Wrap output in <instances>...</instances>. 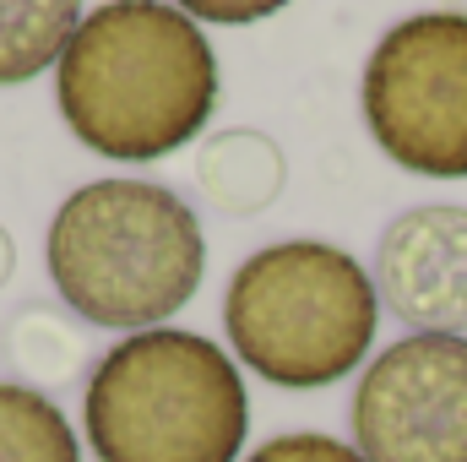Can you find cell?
<instances>
[{
    "label": "cell",
    "mask_w": 467,
    "mask_h": 462,
    "mask_svg": "<svg viewBox=\"0 0 467 462\" xmlns=\"http://www.w3.org/2000/svg\"><path fill=\"white\" fill-rule=\"evenodd\" d=\"M223 99L207 33L169 0H104L55 66V104L82 147L152 163L191 147Z\"/></svg>",
    "instance_id": "cell-1"
},
{
    "label": "cell",
    "mask_w": 467,
    "mask_h": 462,
    "mask_svg": "<svg viewBox=\"0 0 467 462\" xmlns=\"http://www.w3.org/2000/svg\"><path fill=\"white\" fill-rule=\"evenodd\" d=\"M55 294L109 332H152L185 310L207 272V239L185 196L158 180H93L49 224Z\"/></svg>",
    "instance_id": "cell-2"
},
{
    "label": "cell",
    "mask_w": 467,
    "mask_h": 462,
    "mask_svg": "<svg viewBox=\"0 0 467 462\" xmlns=\"http://www.w3.org/2000/svg\"><path fill=\"white\" fill-rule=\"evenodd\" d=\"M82 430L99 462H239L250 397L213 338L152 327L93 364Z\"/></svg>",
    "instance_id": "cell-3"
},
{
    "label": "cell",
    "mask_w": 467,
    "mask_h": 462,
    "mask_svg": "<svg viewBox=\"0 0 467 462\" xmlns=\"http://www.w3.org/2000/svg\"><path fill=\"white\" fill-rule=\"evenodd\" d=\"M380 294L343 245L283 239L239 261L223 332L244 370L283 392H321L353 375L375 343Z\"/></svg>",
    "instance_id": "cell-4"
},
{
    "label": "cell",
    "mask_w": 467,
    "mask_h": 462,
    "mask_svg": "<svg viewBox=\"0 0 467 462\" xmlns=\"http://www.w3.org/2000/svg\"><path fill=\"white\" fill-rule=\"evenodd\" d=\"M364 125L391 163L424 180H467V11H419L369 49Z\"/></svg>",
    "instance_id": "cell-5"
},
{
    "label": "cell",
    "mask_w": 467,
    "mask_h": 462,
    "mask_svg": "<svg viewBox=\"0 0 467 462\" xmlns=\"http://www.w3.org/2000/svg\"><path fill=\"white\" fill-rule=\"evenodd\" d=\"M348 419L364 462H467V338L413 332L380 348Z\"/></svg>",
    "instance_id": "cell-6"
},
{
    "label": "cell",
    "mask_w": 467,
    "mask_h": 462,
    "mask_svg": "<svg viewBox=\"0 0 467 462\" xmlns=\"http://www.w3.org/2000/svg\"><path fill=\"white\" fill-rule=\"evenodd\" d=\"M375 294L413 332L467 338V207L424 202L375 245Z\"/></svg>",
    "instance_id": "cell-7"
},
{
    "label": "cell",
    "mask_w": 467,
    "mask_h": 462,
    "mask_svg": "<svg viewBox=\"0 0 467 462\" xmlns=\"http://www.w3.org/2000/svg\"><path fill=\"white\" fill-rule=\"evenodd\" d=\"M288 158L266 131H213L196 147V191L223 213V218H255L283 196Z\"/></svg>",
    "instance_id": "cell-8"
},
{
    "label": "cell",
    "mask_w": 467,
    "mask_h": 462,
    "mask_svg": "<svg viewBox=\"0 0 467 462\" xmlns=\"http://www.w3.org/2000/svg\"><path fill=\"white\" fill-rule=\"evenodd\" d=\"M77 27L82 0H0V88H22L60 66Z\"/></svg>",
    "instance_id": "cell-9"
},
{
    "label": "cell",
    "mask_w": 467,
    "mask_h": 462,
    "mask_svg": "<svg viewBox=\"0 0 467 462\" xmlns=\"http://www.w3.org/2000/svg\"><path fill=\"white\" fill-rule=\"evenodd\" d=\"M0 462H82V441L55 397L0 381Z\"/></svg>",
    "instance_id": "cell-10"
},
{
    "label": "cell",
    "mask_w": 467,
    "mask_h": 462,
    "mask_svg": "<svg viewBox=\"0 0 467 462\" xmlns=\"http://www.w3.org/2000/svg\"><path fill=\"white\" fill-rule=\"evenodd\" d=\"M5 353H11V364L27 375L22 386L44 392V386H71V381L82 375L88 343H82V332H77L60 310L27 305V310H16L11 327H5Z\"/></svg>",
    "instance_id": "cell-11"
},
{
    "label": "cell",
    "mask_w": 467,
    "mask_h": 462,
    "mask_svg": "<svg viewBox=\"0 0 467 462\" xmlns=\"http://www.w3.org/2000/svg\"><path fill=\"white\" fill-rule=\"evenodd\" d=\"M244 462H364L348 441L321 436V430H294V436H272L261 441Z\"/></svg>",
    "instance_id": "cell-12"
},
{
    "label": "cell",
    "mask_w": 467,
    "mask_h": 462,
    "mask_svg": "<svg viewBox=\"0 0 467 462\" xmlns=\"http://www.w3.org/2000/svg\"><path fill=\"white\" fill-rule=\"evenodd\" d=\"M174 11H185L191 22H218V27H244L261 16H277L288 0H169Z\"/></svg>",
    "instance_id": "cell-13"
},
{
    "label": "cell",
    "mask_w": 467,
    "mask_h": 462,
    "mask_svg": "<svg viewBox=\"0 0 467 462\" xmlns=\"http://www.w3.org/2000/svg\"><path fill=\"white\" fill-rule=\"evenodd\" d=\"M11 267H16V239H11L5 224H0V289L11 283Z\"/></svg>",
    "instance_id": "cell-14"
}]
</instances>
